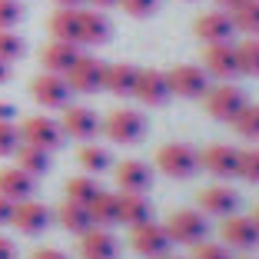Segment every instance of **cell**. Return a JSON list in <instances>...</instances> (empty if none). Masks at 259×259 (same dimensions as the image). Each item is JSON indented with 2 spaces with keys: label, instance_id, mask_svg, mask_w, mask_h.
<instances>
[{
  "label": "cell",
  "instance_id": "44dd1931",
  "mask_svg": "<svg viewBox=\"0 0 259 259\" xmlns=\"http://www.w3.org/2000/svg\"><path fill=\"white\" fill-rule=\"evenodd\" d=\"M199 206H203V213L233 216L239 209V193L229 190V186H209V190L199 193Z\"/></svg>",
  "mask_w": 259,
  "mask_h": 259
},
{
  "label": "cell",
  "instance_id": "d590c367",
  "mask_svg": "<svg viewBox=\"0 0 259 259\" xmlns=\"http://www.w3.org/2000/svg\"><path fill=\"white\" fill-rule=\"evenodd\" d=\"M23 54V40L14 30H0V60H17Z\"/></svg>",
  "mask_w": 259,
  "mask_h": 259
},
{
  "label": "cell",
  "instance_id": "ac0fdd59",
  "mask_svg": "<svg viewBox=\"0 0 259 259\" xmlns=\"http://www.w3.org/2000/svg\"><path fill=\"white\" fill-rule=\"evenodd\" d=\"M37 190V180L30 173H23L20 166L0 169V196H7L10 203H20V199H30Z\"/></svg>",
  "mask_w": 259,
  "mask_h": 259
},
{
  "label": "cell",
  "instance_id": "5b68a950",
  "mask_svg": "<svg viewBox=\"0 0 259 259\" xmlns=\"http://www.w3.org/2000/svg\"><path fill=\"white\" fill-rule=\"evenodd\" d=\"M169 80V93H176V97H206V90H209V73H206L203 67H193V63H180V67H173L166 73Z\"/></svg>",
  "mask_w": 259,
  "mask_h": 259
},
{
  "label": "cell",
  "instance_id": "83f0119b",
  "mask_svg": "<svg viewBox=\"0 0 259 259\" xmlns=\"http://www.w3.org/2000/svg\"><path fill=\"white\" fill-rule=\"evenodd\" d=\"M17 166L23 169V173H30V176H40L50 169V153L40 150V146H30V143H20L17 146Z\"/></svg>",
  "mask_w": 259,
  "mask_h": 259
},
{
  "label": "cell",
  "instance_id": "60d3db41",
  "mask_svg": "<svg viewBox=\"0 0 259 259\" xmlns=\"http://www.w3.org/2000/svg\"><path fill=\"white\" fill-rule=\"evenodd\" d=\"M30 259H67V256H63L60 249H37Z\"/></svg>",
  "mask_w": 259,
  "mask_h": 259
},
{
  "label": "cell",
  "instance_id": "9c48e42d",
  "mask_svg": "<svg viewBox=\"0 0 259 259\" xmlns=\"http://www.w3.org/2000/svg\"><path fill=\"white\" fill-rule=\"evenodd\" d=\"M30 93L40 107H47V110H63L70 100V87L60 73H40L30 83Z\"/></svg>",
  "mask_w": 259,
  "mask_h": 259
},
{
  "label": "cell",
  "instance_id": "74e56055",
  "mask_svg": "<svg viewBox=\"0 0 259 259\" xmlns=\"http://www.w3.org/2000/svg\"><path fill=\"white\" fill-rule=\"evenodd\" d=\"M120 7L126 10L130 17H150L153 10L160 7V0H120Z\"/></svg>",
  "mask_w": 259,
  "mask_h": 259
},
{
  "label": "cell",
  "instance_id": "8d00e7d4",
  "mask_svg": "<svg viewBox=\"0 0 259 259\" xmlns=\"http://www.w3.org/2000/svg\"><path fill=\"white\" fill-rule=\"evenodd\" d=\"M23 20V7L17 0H0V30H14Z\"/></svg>",
  "mask_w": 259,
  "mask_h": 259
},
{
  "label": "cell",
  "instance_id": "c3c4849f",
  "mask_svg": "<svg viewBox=\"0 0 259 259\" xmlns=\"http://www.w3.org/2000/svg\"><path fill=\"white\" fill-rule=\"evenodd\" d=\"M252 223H256V229H259V206H256V213H252Z\"/></svg>",
  "mask_w": 259,
  "mask_h": 259
},
{
  "label": "cell",
  "instance_id": "e0dca14e",
  "mask_svg": "<svg viewBox=\"0 0 259 259\" xmlns=\"http://www.w3.org/2000/svg\"><path fill=\"white\" fill-rule=\"evenodd\" d=\"M80 57V44H67V40H50L44 47V54H40V63H44L47 73H67L70 67L76 63Z\"/></svg>",
  "mask_w": 259,
  "mask_h": 259
},
{
  "label": "cell",
  "instance_id": "7bdbcfd3",
  "mask_svg": "<svg viewBox=\"0 0 259 259\" xmlns=\"http://www.w3.org/2000/svg\"><path fill=\"white\" fill-rule=\"evenodd\" d=\"M93 10H107V7H120V0H87Z\"/></svg>",
  "mask_w": 259,
  "mask_h": 259
},
{
  "label": "cell",
  "instance_id": "277c9868",
  "mask_svg": "<svg viewBox=\"0 0 259 259\" xmlns=\"http://www.w3.org/2000/svg\"><path fill=\"white\" fill-rule=\"evenodd\" d=\"M203 103H206V113L209 116H216V120H223V123H233V116L246 107V93L233 83H220V87H213V90H206Z\"/></svg>",
  "mask_w": 259,
  "mask_h": 259
},
{
  "label": "cell",
  "instance_id": "ab89813d",
  "mask_svg": "<svg viewBox=\"0 0 259 259\" xmlns=\"http://www.w3.org/2000/svg\"><path fill=\"white\" fill-rule=\"evenodd\" d=\"M14 206H17V203H10L7 196H0V226H7V223H10V216H14Z\"/></svg>",
  "mask_w": 259,
  "mask_h": 259
},
{
  "label": "cell",
  "instance_id": "836d02e7",
  "mask_svg": "<svg viewBox=\"0 0 259 259\" xmlns=\"http://www.w3.org/2000/svg\"><path fill=\"white\" fill-rule=\"evenodd\" d=\"M236 176H243L246 183L259 186V150H239V163H236Z\"/></svg>",
  "mask_w": 259,
  "mask_h": 259
},
{
  "label": "cell",
  "instance_id": "8992f818",
  "mask_svg": "<svg viewBox=\"0 0 259 259\" xmlns=\"http://www.w3.org/2000/svg\"><path fill=\"white\" fill-rule=\"evenodd\" d=\"M20 140L50 153L63 143V126L57 120H50V116H27L20 126Z\"/></svg>",
  "mask_w": 259,
  "mask_h": 259
},
{
  "label": "cell",
  "instance_id": "4fadbf2b",
  "mask_svg": "<svg viewBox=\"0 0 259 259\" xmlns=\"http://www.w3.org/2000/svg\"><path fill=\"white\" fill-rule=\"evenodd\" d=\"M203 67L209 76H220V80H233L239 76V63H236V47L233 44H209L203 54Z\"/></svg>",
  "mask_w": 259,
  "mask_h": 259
},
{
  "label": "cell",
  "instance_id": "1f68e13d",
  "mask_svg": "<svg viewBox=\"0 0 259 259\" xmlns=\"http://www.w3.org/2000/svg\"><path fill=\"white\" fill-rule=\"evenodd\" d=\"M233 130H236L243 140L259 143V103H256V107H252V103H246V107L233 116Z\"/></svg>",
  "mask_w": 259,
  "mask_h": 259
},
{
  "label": "cell",
  "instance_id": "ffe728a7",
  "mask_svg": "<svg viewBox=\"0 0 259 259\" xmlns=\"http://www.w3.org/2000/svg\"><path fill=\"white\" fill-rule=\"evenodd\" d=\"M80 256L83 259H116V239L103 226H90L80 236Z\"/></svg>",
  "mask_w": 259,
  "mask_h": 259
},
{
  "label": "cell",
  "instance_id": "681fc988",
  "mask_svg": "<svg viewBox=\"0 0 259 259\" xmlns=\"http://www.w3.org/2000/svg\"><path fill=\"white\" fill-rule=\"evenodd\" d=\"M160 259H176V256H160Z\"/></svg>",
  "mask_w": 259,
  "mask_h": 259
},
{
  "label": "cell",
  "instance_id": "d4e9b609",
  "mask_svg": "<svg viewBox=\"0 0 259 259\" xmlns=\"http://www.w3.org/2000/svg\"><path fill=\"white\" fill-rule=\"evenodd\" d=\"M90 216H93V226H103V229L113 226V223H120V196L100 190L97 196H93V203H90Z\"/></svg>",
  "mask_w": 259,
  "mask_h": 259
},
{
  "label": "cell",
  "instance_id": "9a60e30c",
  "mask_svg": "<svg viewBox=\"0 0 259 259\" xmlns=\"http://www.w3.org/2000/svg\"><path fill=\"white\" fill-rule=\"evenodd\" d=\"M236 163H239V150L226 143H213L199 153V166L209 169L213 176H236Z\"/></svg>",
  "mask_w": 259,
  "mask_h": 259
},
{
  "label": "cell",
  "instance_id": "d6986e66",
  "mask_svg": "<svg viewBox=\"0 0 259 259\" xmlns=\"http://www.w3.org/2000/svg\"><path fill=\"white\" fill-rule=\"evenodd\" d=\"M116 183L123 193H146L153 186V169L140 160H123L116 166Z\"/></svg>",
  "mask_w": 259,
  "mask_h": 259
},
{
  "label": "cell",
  "instance_id": "f1b7e54d",
  "mask_svg": "<svg viewBox=\"0 0 259 259\" xmlns=\"http://www.w3.org/2000/svg\"><path fill=\"white\" fill-rule=\"evenodd\" d=\"M229 17H233L236 30L249 33V37H259V0H243L239 7L229 10Z\"/></svg>",
  "mask_w": 259,
  "mask_h": 259
},
{
  "label": "cell",
  "instance_id": "f546056e",
  "mask_svg": "<svg viewBox=\"0 0 259 259\" xmlns=\"http://www.w3.org/2000/svg\"><path fill=\"white\" fill-rule=\"evenodd\" d=\"M76 160H80V166L90 169V173H103V169H110V150L107 146H97V143H83L80 146V153H76Z\"/></svg>",
  "mask_w": 259,
  "mask_h": 259
},
{
  "label": "cell",
  "instance_id": "6da1fadb",
  "mask_svg": "<svg viewBox=\"0 0 259 259\" xmlns=\"http://www.w3.org/2000/svg\"><path fill=\"white\" fill-rule=\"evenodd\" d=\"M100 130H103V133H107L113 143L130 146V143H137V140H143V133H146V120H143V113H140V110H126V107H120V110H113L107 120L100 123Z\"/></svg>",
  "mask_w": 259,
  "mask_h": 259
},
{
  "label": "cell",
  "instance_id": "bcb514c9",
  "mask_svg": "<svg viewBox=\"0 0 259 259\" xmlns=\"http://www.w3.org/2000/svg\"><path fill=\"white\" fill-rule=\"evenodd\" d=\"M10 116H14V107L10 103H0V120H10Z\"/></svg>",
  "mask_w": 259,
  "mask_h": 259
},
{
  "label": "cell",
  "instance_id": "52a82bcc",
  "mask_svg": "<svg viewBox=\"0 0 259 259\" xmlns=\"http://www.w3.org/2000/svg\"><path fill=\"white\" fill-rule=\"evenodd\" d=\"M103 67L107 63H100L97 57H76V63L63 73V80H67V87L70 90H76V93H93V90H100L103 87Z\"/></svg>",
  "mask_w": 259,
  "mask_h": 259
},
{
  "label": "cell",
  "instance_id": "e575fe53",
  "mask_svg": "<svg viewBox=\"0 0 259 259\" xmlns=\"http://www.w3.org/2000/svg\"><path fill=\"white\" fill-rule=\"evenodd\" d=\"M20 146V130L14 126L10 120H0V156H10Z\"/></svg>",
  "mask_w": 259,
  "mask_h": 259
},
{
  "label": "cell",
  "instance_id": "b9f144b4",
  "mask_svg": "<svg viewBox=\"0 0 259 259\" xmlns=\"http://www.w3.org/2000/svg\"><path fill=\"white\" fill-rule=\"evenodd\" d=\"M14 256H17V252H14V243L0 236V259H14Z\"/></svg>",
  "mask_w": 259,
  "mask_h": 259
},
{
  "label": "cell",
  "instance_id": "7c38bea8",
  "mask_svg": "<svg viewBox=\"0 0 259 259\" xmlns=\"http://www.w3.org/2000/svg\"><path fill=\"white\" fill-rule=\"evenodd\" d=\"M133 249H137L140 256H146V259L166 256V252H169L166 229L156 226V223H140V226H133Z\"/></svg>",
  "mask_w": 259,
  "mask_h": 259
},
{
  "label": "cell",
  "instance_id": "f35d334b",
  "mask_svg": "<svg viewBox=\"0 0 259 259\" xmlns=\"http://www.w3.org/2000/svg\"><path fill=\"white\" fill-rule=\"evenodd\" d=\"M190 259H229V252H226V246H220V243H196V249H193V256Z\"/></svg>",
  "mask_w": 259,
  "mask_h": 259
},
{
  "label": "cell",
  "instance_id": "ee69618b",
  "mask_svg": "<svg viewBox=\"0 0 259 259\" xmlns=\"http://www.w3.org/2000/svg\"><path fill=\"white\" fill-rule=\"evenodd\" d=\"M57 7H70V10H76L80 7V4H83V0H54Z\"/></svg>",
  "mask_w": 259,
  "mask_h": 259
},
{
  "label": "cell",
  "instance_id": "603a6c76",
  "mask_svg": "<svg viewBox=\"0 0 259 259\" xmlns=\"http://www.w3.org/2000/svg\"><path fill=\"white\" fill-rule=\"evenodd\" d=\"M80 10V7H76ZM76 10L60 7L57 14H50L47 20V30L54 40H67V44H80V23H76Z\"/></svg>",
  "mask_w": 259,
  "mask_h": 259
},
{
  "label": "cell",
  "instance_id": "484cf974",
  "mask_svg": "<svg viewBox=\"0 0 259 259\" xmlns=\"http://www.w3.org/2000/svg\"><path fill=\"white\" fill-rule=\"evenodd\" d=\"M120 223H126L130 229L140 223H150V203L143 193H123L120 196Z\"/></svg>",
  "mask_w": 259,
  "mask_h": 259
},
{
  "label": "cell",
  "instance_id": "d6a6232c",
  "mask_svg": "<svg viewBox=\"0 0 259 259\" xmlns=\"http://www.w3.org/2000/svg\"><path fill=\"white\" fill-rule=\"evenodd\" d=\"M97 193H100V186L90 176H73L67 183V199H73V203H80V206H90Z\"/></svg>",
  "mask_w": 259,
  "mask_h": 259
},
{
  "label": "cell",
  "instance_id": "7dc6e473",
  "mask_svg": "<svg viewBox=\"0 0 259 259\" xmlns=\"http://www.w3.org/2000/svg\"><path fill=\"white\" fill-rule=\"evenodd\" d=\"M216 4H220L223 10H233V7H239V4H243V0H216Z\"/></svg>",
  "mask_w": 259,
  "mask_h": 259
},
{
  "label": "cell",
  "instance_id": "cb8c5ba5",
  "mask_svg": "<svg viewBox=\"0 0 259 259\" xmlns=\"http://www.w3.org/2000/svg\"><path fill=\"white\" fill-rule=\"evenodd\" d=\"M137 67H130V63H110V67H103V90L116 93V97H123V93H133V83H137Z\"/></svg>",
  "mask_w": 259,
  "mask_h": 259
},
{
  "label": "cell",
  "instance_id": "8fae6325",
  "mask_svg": "<svg viewBox=\"0 0 259 259\" xmlns=\"http://www.w3.org/2000/svg\"><path fill=\"white\" fill-rule=\"evenodd\" d=\"M100 123L103 120H100L93 110H87V107H63V120H60L63 137H73V140L90 143V140L100 133Z\"/></svg>",
  "mask_w": 259,
  "mask_h": 259
},
{
  "label": "cell",
  "instance_id": "2e32d148",
  "mask_svg": "<svg viewBox=\"0 0 259 259\" xmlns=\"http://www.w3.org/2000/svg\"><path fill=\"white\" fill-rule=\"evenodd\" d=\"M223 243L233 246V249H252V246L259 243V229L252 220H246V216H226V223H223Z\"/></svg>",
  "mask_w": 259,
  "mask_h": 259
},
{
  "label": "cell",
  "instance_id": "5bb4252c",
  "mask_svg": "<svg viewBox=\"0 0 259 259\" xmlns=\"http://www.w3.org/2000/svg\"><path fill=\"white\" fill-rule=\"evenodd\" d=\"M10 223H14L20 233H27V236H37V233L47 229V223H50V209H47L44 203H37V199H20V203L14 206Z\"/></svg>",
  "mask_w": 259,
  "mask_h": 259
},
{
  "label": "cell",
  "instance_id": "4dcf8cb0",
  "mask_svg": "<svg viewBox=\"0 0 259 259\" xmlns=\"http://www.w3.org/2000/svg\"><path fill=\"white\" fill-rule=\"evenodd\" d=\"M236 63H239V76H259V37L236 44Z\"/></svg>",
  "mask_w": 259,
  "mask_h": 259
},
{
  "label": "cell",
  "instance_id": "3957f363",
  "mask_svg": "<svg viewBox=\"0 0 259 259\" xmlns=\"http://www.w3.org/2000/svg\"><path fill=\"white\" fill-rule=\"evenodd\" d=\"M166 236H169V243H183V246H196V243H203L206 239V220H203V213H193V209H176L173 216L166 220Z\"/></svg>",
  "mask_w": 259,
  "mask_h": 259
},
{
  "label": "cell",
  "instance_id": "30bf717a",
  "mask_svg": "<svg viewBox=\"0 0 259 259\" xmlns=\"http://www.w3.org/2000/svg\"><path fill=\"white\" fill-rule=\"evenodd\" d=\"M133 97L146 107H163L169 100V80L163 70H140L137 83H133Z\"/></svg>",
  "mask_w": 259,
  "mask_h": 259
},
{
  "label": "cell",
  "instance_id": "4316f807",
  "mask_svg": "<svg viewBox=\"0 0 259 259\" xmlns=\"http://www.w3.org/2000/svg\"><path fill=\"white\" fill-rule=\"evenodd\" d=\"M60 226L67 229V233H76V236H83L87 229L93 226L90 206H80V203H73V199H67V203L60 206Z\"/></svg>",
  "mask_w": 259,
  "mask_h": 259
},
{
  "label": "cell",
  "instance_id": "7a4b0ae2",
  "mask_svg": "<svg viewBox=\"0 0 259 259\" xmlns=\"http://www.w3.org/2000/svg\"><path fill=\"white\" fill-rule=\"evenodd\" d=\"M156 166L173 180H190L199 169V153L186 143H166L156 150Z\"/></svg>",
  "mask_w": 259,
  "mask_h": 259
},
{
  "label": "cell",
  "instance_id": "f6af8a7d",
  "mask_svg": "<svg viewBox=\"0 0 259 259\" xmlns=\"http://www.w3.org/2000/svg\"><path fill=\"white\" fill-rule=\"evenodd\" d=\"M7 76H10V63L0 60V83H7Z\"/></svg>",
  "mask_w": 259,
  "mask_h": 259
},
{
  "label": "cell",
  "instance_id": "7402d4cb",
  "mask_svg": "<svg viewBox=\"0 0 259 259\" xmlns=\"http://www.w3.org/2000/svg\"><path fill=\"white\" fill-rule=\"evenodd\" d=\"M76 23H80V44H107L113 27L100 10H76Z\"/></svg>",
  "mask_w": 259,
  "mask_h": 259
},
{
  "label": "cell",
  "instance_id": "ba28073f",
  "mask_svg": "<svg viewBox=\"0 0 259 259\" xmlns=\"http://www.w3.org/2000/svg\"><path fill=\"white\" fill-rule=\"evenodd\" d=\"M193 30H196V37L203 44H229L233 33H236V27H233L229 10H206V14L196 17Z\"/></svg>",
  "mask_w": 259,
  "mask_h": 259
}]
</instances>
